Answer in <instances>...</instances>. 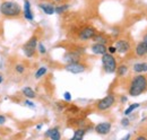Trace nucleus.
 <instances>
[{
    "instance_id": "f03ea898",
    "label": "nucleus",
    "mask_w": 147,
    "mask_h": 140,
    "mask_svg": "<svg viewBox=\"0 0 147 140\" xmlns=\"http://www.w3.org/2000/svg\"><path fill=\"white\" fill-rule=\"evenodd\" d=\"M0 14L5 17H18L22 14V7L15 1H3L0 5Z\"/></svg>"
},
{
    "instance_id": "f8f14e48",
    "label": "nucleus",
    "mask_w": 147,
    "mask_h": 140,
    "mask_svg": "<svg viewBox=\"0 0 147 140\" xmlns=\"http://www.w3.org/2000/svg\"><path fill=\"white\" fill-rule=\"evenodd\" d=\"M92 52L94 54H97V55H102L104 53L108 52V48H107V44H102V43H94L91 48Z\"/></svg>"
},
{
    "instance_id": "c9c22d12",
    "label": "nucleus",
    "mask_w": 147,
    "mask_h": 140,
    "mask_svg": "<svg viewBox=\"0 0 147 140\" xmlns=\"http://www.w3.org/2000/svg\"><path fill=\"white\" fill-rule=\"evenodd\" d=\"M129 138H130V135H127L126 137H123V138H122V140H127V139H129Z\"/></svg>"
},
{
    "instance_id": "6ab92c4d",
    "label": "nucleus",
    "mask_w": 147,
    "mask_h": 140,
    "mask_svg": "<svg viewBox=\"0 0 147 140\" xmlns=\"http://www.w3.org/2000/svg\"><path fill=\"white\" fill-rule=\"evenodd\" d=\"M132 70L137 73H143L147 71V63L146 62H139V63H135L132 66Z\"/></svg>"
},
{
    "instance_id": "4468645a",
    "label": "nucleus",
    "mask_w": 147,
    "mask_h": 140,
    "mask_svg": "<svg viewBox=\"0 0 147 140\" xmlns=\"http://www.w3.org/2000/svg\"><path fill=\"white\" fill-rule=\"evenodd\" d=\"M38 7L44 11V14L47 15H53L55 14V6L52 3H48V2H42L38 5Z\"/></svg>"
},
{
    "instance_id": "423d86ee",
    "label": "nucleus",
    "mask_w": 147,
    "mask_h": 140,
    "mask_svg": "<svg viewBox=\"0 0 147 140\" xmlns=\"http://www.w3.org/2000/svg\"><path fill=\"white\" fill-rule=\"evenodd\" d=\"M65 69L67 70L68 72H71L74 75H78V73H82L86 70V65L82 63L80 61L78 62H71V63H67Z\"/></svg>"
},
{
    "instance_id": "1a4fd4ad",
    "label": "nucleus",
    "mask_w": 147,
    "mask_h": 140,
    "mask_svg": "<svg viewBox=\"0 0 147 140\" xmlns=\"http://www.w3.org/2000/svg\"><path fill=\"white\" fill-rule=\"evenodd\" d=\"M115 49H117V52L121 53V54H125L130 50V43H129L127 40H123V38H120L118 41H115Z\"/></svg>"
},
{
    "instance_id": "39448f33",
    "label": "nucleus",
    "mask_w": 147,
    "mask_h": 140,
    "mask_svg": "<svg viewBox=\"0 0 147 140\" xmlns=\"http://www.w3.org/2000/svg\"><path fill=\"white\" fill-rule=\"evenodd\" d=\"M115 103V97L113 94H109L105 97H103L102 100H100L96 103V108L98 111H107L109 110L112 105Z\"/></svg>"
},
{
    "instance_id": "9d476101",
    "label": "nucleus",
    "mask_w": 147,
    "mask_h": 140,
    "mask_svg": "<svg viewBox=\"0 0 147 140\" xmlns=\"http://www.w3.org/2000/svg\"><path fill=\"white\" fill-rule=\"evenodd\" d=\"M111 128H112V125H111L110 122H101L98 123V124H96L94 129H95V131H96L97 135L105 136V135L110 133Z\"/></svg>"
},
{
    "instance_id": "c85d7f7f",
    "label": "nucleus",
    "mask_w": 147,
    "mask_h": 140,
    "mask_svg": "<svg viewBox=\"0 0 147 140\" xmlns=\"http://www.w3.org/2000/svg\"><path fill=\"white\" fill-rule=\"evenodd\" d=\"M108 52L111 53V54H114V53H117V49H115V46H113V45H111L108 48Z\"/></svg>"
},
{
    "instance_id": "bb28decb",
    "label": "nucleus",
    "mask_w": 147,
    "mask_h": 140,
    "mask_svg": "<svg viewBox=\"0 0 147 140\" xmlns=\"http://www.w3.org/2000/svg\"><path fill=\"white\" fill-rule=\"evenodd\" d=\"M63 97H65V100H66L67 102H70V101H71V94H70L69 92H65Z\"/></svg>"
},
{
    "instance_id": "f257e3e1",
    "label": "nucleus",
    "mask_w": 147,
    "mask_h": 140,
    "mask_svg": "<svg viewBox=\"0 0 147 140\" xmlns=\"http://www.w3.org/2000/svg\"><path fill=\"white\" fill-rule=\"evenodd\" d=\"M147 90V78L144 75H137L135 76L130 84H129L128 88V93L130 96L132 97H136V96H139L140 94L145 93Z\"/></svg>"
},
{
    "instance_id": "c756f323",
    "label": "nucleus",
    "mask_w": 147,
    "mask_h": 140,
    "mask_svg": "<svg viewBox=\"0 0 147 140\" xmlns=\"http://www.w3.org/2000/svg\"><path fill=\"white\" fill-rule=\"evenodd\" d=\"M6 121H7V118H6L5 115H1V114H0V125L5 124V123H6Z\"/></svg>"
},
{
    "instance_id": "dca6fc26",
    "label": "nucleus",
    "mask_w": 147,
    "mask_h": 140,
    "mask_svg": "<svg viewBox=\"0 0 147 140\" xmlns=\"http://www.w3.org/2000/svg\"><path fill=\"white\" fill-rule=\"evenodd\" d=\"M92 40L96 43H102V44H107L109 42V37L105 34H103V33H96L93 36Z\"/></svg>"
},
{
    "instance_id": "473e14b6",
    "label": "nucleus",
    "mask_w": 147,
    "mask_h": 140,
    "mask_svg": "<svg viewBox=\"0 0 147 140\" xmlns=\"http://www.w3.org/2000/svg\"><path fill=\"white\" fill-rule=\"evenodd\" d=\"M127 102V97L126 96H122L121 97V103H126Z\"/></svg>"
},
{
    "instance_id": "4c0bfd02",
    "label": "nucleus",
    "mask_w": 147,
    "mask_h": 140,
    "mask_svg": "<svg viewBox=\"0 0 147 140\" xmlns=\"http://www.w3.org/2000/svg\"><path fill=\"white\" fill-rule=\"evenodd\" d=\"M55 1H61V0H55Z\"/></svg>"
},
{
    "instance_id": "5701e85b",
    "label": "nucleus",
    "mask_w": 147,
    "mask_h": 140,
    "mask_svg": "<svg viewBox=\"0 0 147 140\" xmlns=\"http://www.w3.org/2000/svg\"><path fill=\"white\" fill-rule=\"evenodd\" d=\"M47 72H48V68H47V67H40V68L36 70V72H35V78H36V79H40V78L43 77Z\"/></svg>"
},
{
    "instance_id": "0eeeda50",
    "label": "nucleus",
    "mask_w": 147,
    "mask_h": 140,
    "mask_svg": "<svg viewBox=\"0 0 147 140\" xmlns=\"http://www.w3.org/2000/svg\"><path fill=\"white\" fill-rule=\"evenodd\" d=\"M96 30L93 27V26H85L84 28H82L79 31V34L78 37L82 40V41H87V40H92L93 36L96 34Z\"/></svg>"
},
{
    "instance_id": "a878e982",
    "label": "nucleus",
    "mask_w": 147,
    "mask_h": 140,
    "mask_svg": "<svg viewBox=\"0 0 147 140\" xmlns=\"http://www.w3.org/2000/svg\"><path fill=\"white\" fill-rule=\"evenodd\" d=\"M24 105L27 106V107H30V108H35V104H34L30 98H27V100L24 102Z\"/></svg>"
},
{
    "instance_id": "4be33fe9",
    "label": "nucleus",
    "mask_w": 147,
    "mask_h": 140,
    "mask_svg": "<svg viewBox=\"0 0 147 140\" xmlns=\"http://www.w3.org/2000/svg\"><path fill=\"white\" fill-rule=\"evenodd\" d=\"M139 103H134V104H131V105H129L128 107L125 110V112H123V114L127 116V115H129V114H131L136 108H138L139 107Z\"/></svg>"
},
{
    "instance_id": "e433bc0d",
    "label": "nucleus",
    "mask_w": 147,
    "mask_h": 140,
    "mask_svg": "<svg viewBox=\"0 0 147 140\" xmlns=\"http://www.w3.org/2000/svg\"><path fill=\"white\" fill-rule=\"evenodd\" d=\"M2 81H3V77H2V76H1V75H0V84H1V83H2Z\"/></svg>"
},
{
    "instance_id": "cd10ccee",
    "label": "nucleus",
    "mask_w": 147,
    "mask_h": 140,
    "mask_svg": "<svg viewBox=\"0 0 147 140\" xmlns=\"http://www.w3.org/2000/svg\"><path fill=\"white\" fill-rule=\"evenodd\" d=\"M121 124H122V127H128L129 124H130V121H129V119H127V118L122 119V120H121Z\"/></svg>"
},
{
    "instance_id": "2f4dec72",
    "label": "nucleus",
    "mask_w": 147,
    "mask_h": 140,
    "mask_svg": "<svg viewBox=\"0 0 147 140\" xmlns=\"http://www.w3.org/2000/svg\"><path fill=\"white\" fill-rule=\"evenodd\" d=\"M57 106L59 107V110H62V108H65V105H62V103H57Z\"/></svg>"
},
{
    "instance_id": "20e7f679",
    "label": "nucleus",
    "mask_w": 147,
    "mask_h": 140,
    "mask_svg": "<svg viewBox=\"0 0 147 140\" xmlns=\"http://www.w3.org/2000/svg\"><path fill=\"white\" fill-rule=\"evenodd\" d=\"M37 43H38V42H37L36 36H32V37L25 43V45L23 46V51H24V54H25L27 58L34 57L35 51H36Z\"/></svg>"
},
{
    "instance_id": "72a5a7b5",
    "label": "nucleus",
    "mask_w": 147,
    "mask_h": 140,
    "mask_svg": "<svg viewBox=\"0 0 147 140\" xmlns=\"http://www.w3.org/2000/svg\"><path fill=\"white\" fill-rule=\"evenodd\" d=\"M143 42H144V43H145V44H146L147 45V33L145 35H144V38H143Z\"/></svg>"
},
{
    "instance_id": "6e6552de",
    "label": "nucleus",
    "mask_w": 147,
    "mask_h": 140,
    "mask_svg": "<svg viewBox=\"0 0 147 140\" xmlns=\"http://www.w3.org/2000/svg\"><path fill=\"white\" fill-rule=\"evenodd\" d=\"M82 53L79 50H74V51H68L65 53L63 55V60L67 63H71V62H78L82 59Z\"/></svg>"
},
{
    "instance_id": "58836bf2",
    "label": "nucleus",
    "mask_w": 147,
    "mask_h": 140,
    "mask_svg": "<svg viewBox=\"0 0 147 140\" xmlns=\"http://www.w3.org/2000/svg\"><path fill=\"white\" fill-rule=\"evenodd\" d=\"M146 54H147V53H146Z\"/></svg>"
},
{
    "instance_id": "7ed1b4c3",
    "label": "nucleus",
    "mask_w": 147,
    "mask_h": 140,
    "mask_svg": "<svg viewBox=\"0 0 147 140\" xmlns=\"http://www.w3.org/2000/svg\"><path fill=\"white\" fill-rule=\"evenodd\" d=\"M102 65H103L104 71L107 73H114L117 70V67H118L115 58L113 57V54L109 52L102 54Z\"/></svg>"
},
{
    "instance_id": "f3484780",
    "label": "nucleus",
    "mask_w": 147,
    "mask_h": 140,
    "mask_svg": "<svg viewBox=\"0 0 147 140\" xmlns=\"http://www.w3.org/2000/svg\"><path fill=\"white\" fill-rule=\"evenodd\" d=\"M85 133H86V129L85 128H77L75 131H74V136L71 140H82L84 138V136H85Z\"/></svg>"
},
{
    "instance_id": "2eb2a0df",
    "label": "nucleus",
    "mask_w": 147,
    "mask_h": 140,
    "mask_svg": "<svg viewBox=\"0 0 147 140\" xmlns=\"http://www.w3.org/2000/svg\"><path fill=\"white\" fill-rule=\"evenodd\" d=\"M135 52L136 54L138 55V57H144V55H146L147 53V45L142 41V42H139L137 45H136V49H135Z\"/></svg>"
},
{
    "instance_id": "7c9ffc66",
    "label": "nucleus",
    "mask_w": 147,
    "mask_h": 140,
    "mask_svg": "<svg viewBox=\"0 0 147 140\" xmlns=\"http://www.w3.org/2000/svg\"><path fill=\"white\" fill-rule=\"evenodd\" d=\"M147 138L145 137V136H138L137 138H136V140H146Z\"/></svg>"
},
{
    "instance_id": "b1692460",
    "label": "nucleus",
    "mask_w": 147,
    "mask_h": 140,
    "mask_svg": "<svg viewBox=\"0 0 147 140\" xmlns=\"http://www.w3.org/2000/svg\"><path fill=\"white\" fill-rule=\"evenodd\" d=\"M15 71H16L17 73H24V72H25V66H24L23 63H17V65L15 66Z\"/></svg>"
},
{
    "instance_id": "9b49d317",
    "label": "nucleus",
    "mask_w": 147,
    "mask_h": 140,
    "mask_svg": "<svg viewBox=\"0 0 147 140\" xmlns=\"http://www.w3.org/2000/svg\"><path fill=\"white\" fill-rule=\"evenodd\" d=\"M23 15H24V17L26 18L27 20H30V22H32V20L34 19L33 11H32V9H31V2H30V0H24Z\"/></svg>"
},
{
    "instance_id": "a211bd4d",
    "label": "nucleus",
    "mask_w": 147,
    "mask_h": 140,
    "mask_svg": "<svg viewBox=\"0 0 147 140\" xmlns=\"http://www.w3.org/2000/svg\"><path fill=\"white\" fill-rule=\"evenodd\" d=\"M22 93H23V95H24L26 98H30V100H33V98L36 97V93L34 92V89H32V88L28 87V86L23 88V89H22Z\"/></svg>"
},
{
    "instance_id": "412c9836",
    "label": "nucleus",
    "mask_w": 147,
    "mask_h": 140,
    "mask_svg": "<svg viewBox=\"0 0 147 140\" xmlns=\"http://www.w3.org/2000/svg\"><path fill=\"white\" fill-rule=\"evenodd\" d=\"M69 9V5H60V6H57L55 7V14H59V15H61V14H63L65 11H67Z\"/></svg>"
},
{
    "instance_id": "aec40b11",
    "label": "nucleus",
    "mask_w": 147,
    "mask_h": 140,
    "mask_svg": "<svg viewBox=\"0 0 147 140\" xmlns=\"http://www.w3.org/2000/svg\"><path fill=\"white\" fill-rule=\"evenodd\" d=\"M115 72H117V75H118L119 77H123V76H126L127 72H128V66H127V65H120L119 67H117Z\"/></svg>"
},
{
    "instance_id": "ddd939ff",
    "label": "nucleus",
    "mask_w": 147,
    "mask_h": 140,
    "mask_svg": "<svg viewBox=\"0 0 147 140\" xmlns=\"http://www.w3.org/2000/svg\"><path fill=\"white\" fill-rule=\"evenodd\" d=\"M44 136H45L47 138H50L51 140H60V138H61V135H60V131H59V128H58V127L49 129V130L44 133Z\"/></svg>"
},
{
    "instance_id": "f704fd0d",
    "label": "nucleus",
    "mask_w": 147,
    "mask_h": 140,
    "mask_svg": "<svg viewBox=\"0 0 147 140\" xmlns=\"http://www.w3.org/2000/svg\"><path fill=\"white\" fill-rule=\"evenodd\" d=\"M42 127H43V124H42V123H41V124H37L36 130H41V129H42Z\"/></svg>"
},
{
    "instance_id": "393cba45",
    "label": "nucleus",
    "mask_w": 147,
    "mask_h": 140,
    "mask_svg": "<svg viewBox=\"0 0 147 140\" xmlns=\"http://www.w3.org/2000/svg\"><path fill=\"white\" fill-rule=\"evenodd\" d=\"M37 51L41 53V54H45L47 53V48L44 46L43 43H37V46H36Z\"/></svg>"
}]
</instances>
